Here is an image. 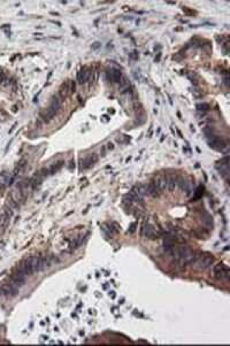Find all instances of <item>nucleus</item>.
<instances>
[{
	"mask_svg": "<svg viewBox=\"0 0 230 346\" xmlns=\"http://www.w3.org/2000/svg\"><path fill=\"white\" fill-rule=\"evenodd\" d=\"M171 256L173 260H175L177 263H180L181 266H186V264H191L192 261L196 258V254H194L192 251L190 250L189 247L186 246H173L171 250L167 253Z\"/></svg>",
	"mask_w": 230,
	"mask_h": 346,
	"instance_id": "1",
	"label": "nucleus"
},
{
	"mask_svg": "<svg viewBox=\"0 0 230 346\" xmlns=\"http://www.w3.org/2000/svg\"><path fill=\"white\" fill-rule=\"evenodd\" d=\"M60 105H61L60 98H59L58 96H54L53 98H52V101H51L49 107L47 108L44 113H42V117H43V120H44V121H51V120L55 116V114L58 113V110H59V108H60Z\"/></svg>",
	"mask_w": 230,
	"mask_h": 346,
	"instance_id": "2",
	"label": "nucleus"
},
{
	"mask_svg": "<svg viewBox=\"0 0 230 346\" xmlns=\"http://www.w3.org/2000/svg\"><path fill=\"white\" fill-rule=\"evenodd\" d=\"M213 261H214V259L211 255L204 254V255L196 256L191 264H192V267H193L194 269H197V270H205L209 266H212Z\"/></svg>",
	"mask_w": 230,
	"mask_h": 346,
	"instance_id": "3",
	"label": "nucleus"
},
{
	"mask_svg": "<svg viewBox=\"0 0 230 346\" xmlns=\"http://www.w3.org/2000/svg\"><path fill=\"white\" fill-rule=\"evenodd\" d=\"M213 276L216 279H229V269L223 263H219L213 267Z\"/></svg>",
	"mask_w": 230,
	"mask_h": 346,
	"instance_id": "4",
	"label": "nucleus"
},
{
	"mask_svg": "<svg viewBox=\"0 0 230 346\" xmlns=\"http://www.w3.org/2000/svg\"><path fill=\"white\" fill-rule=\"evenodd\" d=\"M140 235H142V237H145V238H150V239H154L155 237H159V234H157L155 229L152 227L148 222H146V221L143 223V226H142Z\"/></svg>",
	"mask_w": 230,
	"mask_h": 346,
	"instance_id": "5",
	"label": "nucleus"
},
{
	"mask_svg": "<svg viewBox=\"0 0 230 346\" xmlns=\"http://www.w3.org/2000/svg\"><path fill=\"white\" fill-rule=\"evenodd\" d=\"M106 77L112 83H119L120 80L122 78V74L116 68H108L107 72H106Z\"/></svg>",
	"mask_w": 230,
	"mask_h": 346,
	"instance_id": "6",
	"label": "nucleus"
},
{
	"mask_svg": "<svg viewBox=\"0 0 230 346\" xmlns=\"http://www.w3.org/2000/svg\"><path fill=\"white\" fill-rule=\"evenodd\" d=\"M73 90H75V84L70 83V82H64V83L61 84L60 90H59V96L61 99H64L68 97L70 92H73Z\"/></svg>",
	"mask_w": 230,
	"mask_h": 346,
	"instance_id": "7",
	"label": "nucleus"
},
{
	"mask_svg": "<svg viewBox=\"0 0 230 346\" xmlns=\"http://www.w3.org/2000/svg\"><path fill=\"white\" fill-rule=\"evenodd\" d=\"M177 186L181 189L182 191H184L188 196L191 194L192 192V189H191V183L189 181L184 178H177Z\"/></svg>",
	"mask_w": 230,
	"mask_h": 346,
	"instance_id": "8",
	"label": "nucleus"
},
{
	"mask_svg": "<svg viewBox=\"0 0 230 346\" xmlns=\"http://www.w3.org/2000/svg\"><path fill=\"white\" fill-rule=\"evenodd\" d=\"M90 75H91V69L90 68H86V67L82 68L80 70V72L77 74V81H78V83L81 84L86 83L87 80H89V77H90Z\"/></svg>",
	"mask_w": 230,
	"mask_h": 346,
	"instance_id": "9",
	"label": "nucleus"
},
{
	"mask_svg": "<svg viewBox=\"0 0 230 346\" xmlns=\"http://www.w3.org/2000/svg\"><path fill=\"white\" fill-rule=\"evenodd\" d=\"M98 158L96 156V154H91V155H87V156H85L84 159H82L81 160V169H86V168L91 167L95 162H97Z\"/></svg>",
	"mask_w": 230,
	"mask_h": 346,
	"instance_id": "10",
	"label": "nucleus"
},
{
	"mask_svg": "<svg viewBox=\"0 0 230 346\" xmlns=\"http://www.w3.org/2000/svg\"><path fill=\"white\" fill-rule=\"evenodd\" d=\"M167 179H168V177H166V176H160L154 182V184L157 186L159 193H162V192L166 190V188H167Z\"/></svg>",
	"mask_w": 230,
	"mask_h": 346,
	"instance_id": "11",
	"label": "nucleus"
},
{
	"mask_svg": "<svg viewBox=\"0 0 230 346\" xmlns=\"http://www.w3.org/2000/svg\"><path fill=\"white\" fill-rule=\"evenodd\" d=\"M146 189H147V194H150V196H152V197H154V198L160 194L154 183H150V184L146 186Z\"/></svg>",
	"mask_w": 230,
	"mask_h": 346,
	"instance_id": "12",
	"label": "nucleus"
},
{
	"mask_svg": "<svg viewBox=\"0 0 230 346\" xmlns=\"http://www.w3.org/2000/svg\"><path fill=\"white\" fill-rule=\"evenodd\" d=\"M120 87H119V90L121 91V92H125V91H129V87H130V83L127 81V78H124V77H122L121 80H120Z\"/></svg>",
	"mask_w": 230,
	"mask_h": 346,
	"instance_id": "13",
	"label": "nucleus"
},
{
	"mask_svg": "<svg viewBox=\"0 0 230 346\" xmlns=\"http://www.w3.org/2000/svg\"><path fill=\"white\" fill-rule=\"evenodd\" d=\"M176 188H177V178H175V177H168V179H167V189L170 190V191H173Z\"/></svg>",
	"mask_w": 230,
	"mask_h": 346,
	"instance_id": "14",
	"label": "nucleus"
},
{
	"mask_svg": "<svg viewBox=\"0 0 230 346\" xmlns=\"http://www.w3.org/2000/svg\"><path fill=\"white\" fill-rule=\"evenodd\" d=\"M63 161H60V162H58V163H55V165H53L52 167L49 168V169H47V171H49V175H52V174H55L57 171H59L61 168H62V166H63Z\"/></svg>",
	"mask_w": 230,
	"mask_h": 346,
	"instance_id": "15",
	"label": "nucleus"
},
{
	"mask_svg": "<svg viewBox=\"0 0 230 346\" xmlns=\"http://www.w3.org/2000/svg\"><path fill=\"white\" fill-rule=\"evenodd\" d=\"M203 191H204V189H203V186H199L197 190H196V192H193L194 193V197L192 198V200H196V199H199L201 196H203Z\"/></svg>",
	"mask_w": 230,
	"mask_h": 346,
	"instance_id": "16",
	"label": "nucleus"
},
{
	"mask_svg": "<svg viewBox=\"0 0 230 346\" xmlns=\"http://www.w3.org/2000/svg\"><path fill=\"white\" fill-rule=\"evenodd\" d=\"M197 109L200 110V112H206L208 109V105H206V104H199V105H197Z\"/></svg>",
	"mask_w": 230,
	"mask_h": 346,
	"instance_id": "17",
	"label": "nucleus"
},
{
	"mask_svg": "<svg viewBox=\"0 0 230 346\" xmlns=\"http://www.w3.org/2000/svg\"><path fill=\"white\" fill-rule=\"evenodd\" d=\"M135 228H136V223H133V224H131V227H130V231H131V232H133V231H135Z\"/></svg>",
	"mask_w": 230,
	"mask_h": 346,
	"instance_id": "18",
	"label": "nucleus"
}]
</instances>
